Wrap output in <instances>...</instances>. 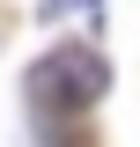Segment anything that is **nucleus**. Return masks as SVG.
<instances>
[{
    "mask_svg": "<svg viewBox=\"0 0 140 147\" xmlns=\"http://www.w3.org/2000/svg\"><path fill=\"white\" fill-rule=\"evenodd\" d=\"M103 88H111V66L88 52V44L52 52V59L30 66V103H37V110H88Z\"/></svg>",
    "mask_w": 140,
    "mask_h": 147,
    "instance_id": "1",
    "label": "nucleus"
}]
</instances>
